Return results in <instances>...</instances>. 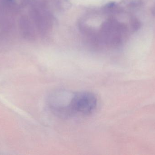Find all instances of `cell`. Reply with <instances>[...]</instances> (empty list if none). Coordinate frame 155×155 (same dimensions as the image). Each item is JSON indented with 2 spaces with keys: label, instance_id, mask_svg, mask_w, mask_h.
I'll return each instance as SVG.
<instances>
[{
  "label": "cell",
  "instance_id": "cell-4",
  "mask_svg": "<svg viewBox=\"0 0 155 155\" xmlns=\"http://www.w3.org/2000/svg\"><path fill=\"white\" fill-rule=\"evenodd\" d=\"M131 25L133 30L135 31H137L141 27V22L136 17H133L131 19Z\"/></svg>",
  "mask_w": 155,
  "mask_h": 155
},
{
  "label": "cell",
  "instance_id": "cell-5",
  "mask_svg": "<svg viewBox=\"0 0 155 155\" xmlns=\"http://www.w3.org/2000/svg\"><path fill=\"white\" fill-rule=\"evenodd\" d=\"M151 12H152V14H153V15L155 16V6H153L152 8Z\"/></svg>",
  "mask_w": 155,
  "mask_h": 155
},
{
  "label": "cell",
  "instance_id": "cell-2",
  "mask_svg": "<svg viewBox=\"0 0 155 155\" xmlns=\"http://www.w3.org/2000/svg\"><path fill=\"white\" fill-rule=\"evenodd\" d=\"M31 15L39 32L46 33L52 25V18L49 12L41 2L33 5Z\"/></svg>",
  "mask_w": 155,
  "mask_h": 155
},
{
  "label": "cell",
  "instance_id": "cell-3",
  "mask_svg": "<svg viewBox=\"0 0 155 155\" xmlns=\"http://www.w3.org/2000/svg\"><path fill=\"white\" fill-rule=\"evenodd\" d=\"M20 23L21 32L24 37L28 40H34L35 37L34 29L28 17L23 16Z\"/></svg>",
  "mask_w": 155,
  "mask_h": 155
},
{
  "label": "cell",
  "instance_id": "cell-1",
  "mask_svg": "<svg viewBox=\"0 0 155 155\" xmlns=\"http://www.w3.org/2000/svg\"><path fill=\"white\" fill-rule=\"evenodd\" d=\"M97 103L96 96L90 92L71 94L67 107V117L89 115L95 110Z\"/></svg>",
  "mask_w": 155,
  "mask_h": 155
}]
</instances>
